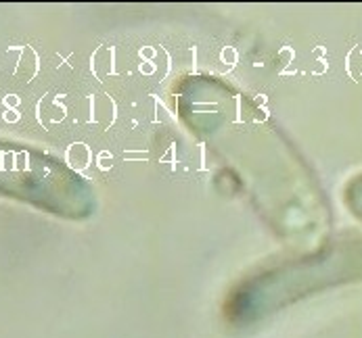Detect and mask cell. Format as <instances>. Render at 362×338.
<instances>
[{
	"instance_id": "obj_2",
	"label": "cell",
	"mask_w": 362,
	"mask_h": 338,
	"mask_svg": "<svg viewBox=\"0 0 362 338\" xmlns=\"http://www.w3.org/2000/svg\"><path fill=\"white\" fill-rule=\"evenodd\" d=\"M4 104H6V109H13V107H17V104H19V98L17 96H6L4 98Z\"/></svg>"
},
{
	"instance_id": "obj_3",
	"label": "cell",
	"mask_w": 362,
	"mask_h": 338,
	"mask_svg": "<svg viewBox=\"0 0 362 338\" xmlns=\"http://www.w3.org/2000/svg\"><path fill=\"white\" fill-rule=\"evenodd\" d=\"M4 119H6V121H11V123H13V121H17V119H19V113L11 109V111H6V113H4Z\"/></svg>"
},
{
	"instance_id": "obj_1",
	"label": "cell",
	"mask_w": 362,
	"mask_h": 338,
	"mask_svg": "<svg viewBox=\"0 0 362 338\" xmlns=\"http://www.w3.org/2000/svg\"><path fill=\"white\" fill-rule=\"evenodd\" d=\"M352 203H354V207H356V211L362 215V180L356 182L352 188Z\"/></svg>"
}]
</instances>
